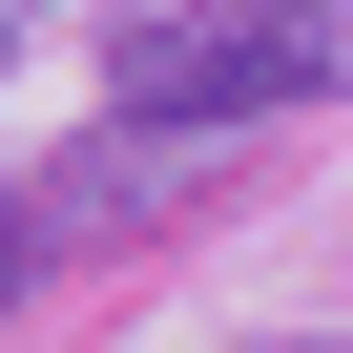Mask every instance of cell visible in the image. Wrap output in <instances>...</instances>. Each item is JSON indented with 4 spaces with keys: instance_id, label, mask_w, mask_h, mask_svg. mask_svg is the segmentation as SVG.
<instances>
[{
    "instance_id": "2",
    "label": "cell",
    "mask_w": 353,
    "mask_h": 353,
    "mask_svg": "<svg viewBox=\"0 0 353 353\" xmlns=\"http://www.w3.org/2000/svg\"><path fill=\"white\" fill-rule=\"evenodd\" d=\"M63 250V188H0V312H21V270Z\"/></svg>"
},
{
    "instance_id": "3",
    "label": "cell",
    "mask_w": 353,
    "mask_h": 353,
    "mask_svg": "<svg viewBox=\"0 0 353 353\" xmlns=\"http://www.w3.org/2000/svg\"><path fill=\"white\" fill-rule=\"evenodd\" d=\"M270 353H353V332H270Z\"/></svg>"
},
{
    "instance_id": "4",
    "label": "cell",
    "mask_w": 353,
    "mask_h": 353,
    "mask_svg": "<svg viewBox=\"0 0 353 353\" xmlns=\"http://www.w3.org/2000/svg\"><path fill=\"white\" fill-rule=\"evenodd\" d=\"M0 42H21V21H0Z\"/></svg>"
},
{
    "instance_id": "1",
    "label": "cell",
    "mask_w": 353,
    "mask_h": 353,
    "mask_svg": "<svg viewBox=\"0 0 353 353\" xmlns=\"http://www.w3.org/2000/svg\"><path fill=\"white\" fill-rule=\"evenodd\" d=\"M353 83V0H145V21L104 42V125H270V104H332Z\"/></svg>"
}]
</instances>
